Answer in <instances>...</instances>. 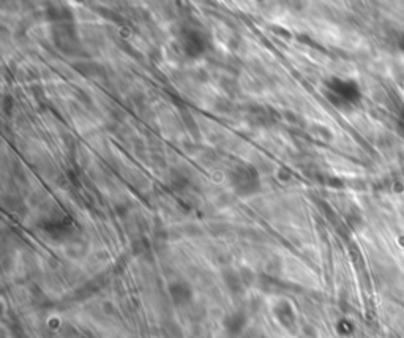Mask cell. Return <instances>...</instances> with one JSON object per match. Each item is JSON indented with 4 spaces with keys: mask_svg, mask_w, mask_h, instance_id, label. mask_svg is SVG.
I'll return each mask as SVG.
<instances>
[{
    "mask_svg": "<svg viewBox=\"0 0 404 338\" xmlns=\"http://www.w3.org/2000/svg\"><path fill=\"white\" fill-rule=\"evenodd\" d=\"M228 180L232 192L240 198H248L261 192V175L253 165L240 163L228 172Z\"/></svg>",
    "mask_w": 404,
    "mask_h": 338,
    "instance_id": "6da1fadb",
    "label": "cell"
},
{
    "mask_svg": "<svg viewBox=\"0 0 404 338\" xmlns=\"http://www.w3.org/2000/svg\"><path fill=\"white\" fill-rule=\"evenodd\" d=\"M179 40H180L182 51L191 59L201 57L210 48L209 35L199 29H194V27H185V29H182Z\"/></svg>",
    "mask_w": 404,
    "mask_h": 338,
    "instance_id": "7a4b0ae2",
    "label": "cell"
},
{
    "mask_svg": "<svg viewBox=\"0 0 404 338\" xmlns=\"http://www.w3.org/2000/svg\"><path fill=\"white\" fill-rule=\"evenodd\" d=\"M325 95H327L329 100L336 104V106H341V104H349L354 103L358 98V89L356 86V82L351 81H341V79H332L325 84Z\"/></svg>",
    "mask_w": 404,
    "mask_h": 338,
    "instance_id": "3957f363",
    "label": "cell"
},
{
    "mask_svg": "<svg viewBox=\"0 0 404 338\" xmlns=\"http://www.w3.org/2000/svg\"><path fill=\"white\" fill-rule=\"evenodd\" d=\"M54 41L57 48L67 54H74L76 48H79L77 35L73 27L68 24H60L54 27Z\"/></svg>",
    "mask_w": 404,
    "mask_h": 338,
    "instance_id": "277c9868",
    "label": "cell"
},
{
    "mask_svg": "<svg viewBox=\"0 0 404 338\" xmlns=\"http://www.w3.org/2000/svg\"><path fill=\"white\" fill-rule=\"evenodd\" d=\"M169 295L177 307L188 305L193 299V291L187 281H174L169 285Z\"/></svg>",
    "mask_w": 404,
    "mask_h": 338,
    "instance_id": "5b68a950",
    "label": "cell"
},
{
    "mask_svg": "<svg viewBox=\"0 0 404 338\" xmlns=\"http://www.w3.org/2000/svg\"><path fill=\"white\" fill-rule=\"evenodd\" d=\"M245 326H246V316L243 313H240V312L232 313L224 319V329H226V332H228V335L231 338H236V337H238L240 334H242V330L245 329Z\"/></svg>",
    "mask_w": 404,
    "mask_h": 338,
    "instance_id": "8992f818",
    "label": "cell"
},
{
    "mask_svg": "<svg viewBox=\"0 0 404 338\" xmlns=\"http://www.w3.org/2000/svg\"><path fill=\"white\" fill-rule=\"evenodd\" d=\"M276 318L280 319V322L283 324V326H286V327L294 326L295 316L292 313V307H290L289 304H286V302L280 304V307H276Z\"/></svg>",
    "mask_w": 404,
    "mask_h": 338,
    "instance_id": "52a82bcc",
    "label": "cell"
},
{
    "mask_svg": "<svg viewBox=\"0 0 404 338\" xmlns=\"http://www.w3.org/2000/svg\"><path fill=\"white\" fill-rule=\"evenodd\" d=\"M223 278H224V283L228 285V288H229L231 291L238 292L240 290H242L243 281H242V275H240L238 272L231 270V269H229V270H224Z\"/></svg>",
    "mask_w": 404,
    "mask_h": 338,
    "instance_id": "ba28073f",
    "label": "cell"
}]
</instances>
